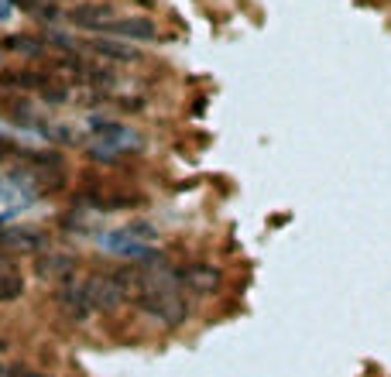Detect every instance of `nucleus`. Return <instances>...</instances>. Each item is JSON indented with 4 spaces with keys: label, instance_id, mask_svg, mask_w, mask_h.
<instances>
[{
    "label": "nucleus",
    "instance_id": "23",
    "mask_svg": "<svg viewBox=\"0 0 391 377\" xmlns=\"http://www.w3.org/2000/svg\"><path fill=\"white\" fill-rule=\"evenodd\" d=\"M11 11H14V0H0V21H11Z\"/></svg>",
    "mask_w": 391,
    "mask_h": 377
},
{
    "label": "nucleus",
    "instance_id": "2",
    "mask_svg": "<svg viewBox=\"0 0 391 377\" xmlns=\"http://www.w3.org/2000/svg\"><path fill=\"white\" fill-rule=\"evenodd\" d=\"M55 305H58V312L69 319V323H86L97 309H93V302H89V292H86V281H79V278H69V281H62V285H55Z\"/></svg>",
    "mask_w": 391,
    "mask_h": 377
},
{
    "label": "nucleus",
    "instance_id": "25",
    "mask_svg": "<svg viewBox=\"0 0 391 377\" xmlns=\"http://www.w3.org/2000/svg\"><path fill=\"white\" fill-rule=\"evenodd\" d=\"M0 268H7V254L4 250H0Z\"/></svg>",
    "mask_w": 391,
    "mask_h": 377
},
{
    "label": "nucleus",
    "instance_id": "6",
    "mask_svg": "<svg viewBox=\"0 0 391 377\" xmlns=\"http://www.w3.org/2000/svg\"><path fill=\"white\" fill-rule=\"evenodd\" d=\"M76 257L73 254H66V250H49V254H42L38 257V278H45V281H55V285H62V281H69V278H76Z\"/></svg>",
    "mask_w": 391,
    "mask_h": 377
},
{
    "label": "nucleus",
    "instance_id": "28",
    "mask_svg": "<svg viewBox=\"0 0 391 377\" xmlns=\"http://www.w3.org/2000/svg\"><path fill=\"white\" fill-rule=\"evenodd\" d=\"M52 4H55V0H52Z\"/></svg>",
    "mask_w": 391,
    "mask_h": 377
},
{
    "label": "nucleus",
    "instance_id": "17",
    "mask_svg": "<svg viewBox=\"0 0 391 377\" xmlns=\"http://www.w3.org/2000/svg\"><path fill=\"white\" fill-rule=\"evenodd\" d=\"M124 234L134 237V241H141V243L158 241V226H155V223H148V219H130L128 226H124Z\"/></svg>",
    "mask_w": 391,
    "mask_h": 377
},
{
    "label": "nucleus",
    "instance_id": "18",
    "mask_svg": "<svg viewBox=\"0 0 391 377\" xmlns=\"http://www.w3.org/2000/svg\"><path fill=\"white\" fill-rule=\"evenodd\" d=\"M31 18H38L42 25H58V21H62L66 14H62V11L55 7L52 0H38V4H35V11H31Z\"/></svg>",
    "mask_w": 391,
    "mask_h": 377
},
{
    "label": "nucleus",
    "instance_id": "26",
    "mask_svg": "<svg viewBox=\"0 0 391 377\" xmlns=\"http://www.w3.org/2000/svg\"><path fill=\"white\" fill-rule=\"evenodd\" d=\"M0 350H4V343H0Z\"/></svg>",
    "mask_w": 391,
    "mask_h": 377
},
{
    "label": "nucleus",
    "instance_id": "12",
    "mask_svg": "<svg viewBox=\"0 0 391 377\" xmlns=\"http://www.w3.org/2000/svg\"><path fill=\"white\" fill-rule=\"evenodd\" d=\"M0 247L35 254V250H42V247H45V237H42L38 230H0Z\"/></svg>",
    "mask_w": 391,
    "mask_h": 377
},
{
    "label": "nucleus",
    "instance_id": "11",
    "mask_svg": "<svg viewBox=\"0 0 391 377\" xmlns=\"http://www.w3.org/2000/svg\"><path fill=\"white\" fill-rule=\"evenodd\" d=\"M4 49L21 58H45L49 41H45V34H11V38H4Z\"/></svg>",
    "mask_w": 391,
    "mask_h": 377
},
{
    "label": "nucleus",
    "instance_id": "27",
    "mask_svg": "<svg viewBox=\"0 0 391 377\" xmlns=\"http://www.w3.org/2000/svg\"><path fill=\"white\" fill-rule=\"evenodd\" d=\"M0 371H4V364H0Z\"/></svg>",
    "mask_w": 391,
    "mask_h": 377
},
{
    "label": "nucleus",
    "instance_id": "13",
    "mask_svg": "<svg viewBox=\"0 0 391 377\" xmlns=\"http://www.w3.org/2000/svg\"><path fill=\"white\" fill-rule=\"evenodd\" d=\"M25 295V274L14 268H0V305L18 302Z\"/></svg>",
    "mask_w": 391,
    "mask_h": 377
},
{
    "label": "nucleus",
    "instance_id": "19",
    "mask_svg": "<svg viewBox=\"0 0 391 377\" xmlns=\"http://www.w3.org/2000/svg\"><path fill=\"white\" fill-rule=\"evenodd\" d=\"M89 162H97V165H117L120 162V148H113V144H93L89 148Z\"/></svg>",
    "mask_w": 391,
    "mask_h": 377
},
{
    "label": "nucleus",
    "instance_id": "24",
    "mask_svg": "<svg viewBox=\"0 0 391 377\" xmlns=\"http://www.w3.org/2000/svg\"><path fill=\"white\" fill-rule=\"evenodd\" d=\"M27 377H49L45 371H35V367H27Z\"/></svg>",
    "mask_w": 391,
    "mask_h": 377
},
{
    "label": "nucleus",
    "instance_id": "3",
    "mask_svg": "<svg viewBox=\"0 0 391 377\" xmlns=\"http://www.w3.org/2000/svg\"><path fill=\"white\" fill-rule=\"evenodd\" d=\"M86 292H89V302H93V309L97 312H117L128 298L120 292V285H117V278H113V271H93V274H86Z\"/></svg>",
    "mask_w": 391,
    "mask_h": 377
},
{
    "label": "nucleus",
    "instance_id": "5",
    "mask_svg": "<svg viewBox=\"0 0 391 377\" xmlns=\"http://www.w3.org/2000/svg\"><path fill=\"white\" fill-rule=\"evenodd\" d=\"M104 34H117V38H128V41H158V25L151 18H141V14H130V18H117L104 27Z\"/></svg>",
    "mask_w": 391,
    "mask_h": 377
},
{
    "label": "nucleus",
    "instance_id": "1",
    "mask_svg": "<svg viewBox=\"0 0 391 377\" xmlns=\"http://www.w3.org/2000/svg\"><path fill=\"white\" fill-rule=\"evenodd\" d=\"M144 316H151V319H161L165 326H182L189 316H192V309H189V302H185L179 292H172V288H158L155 281H151V288L144 292V295L134 302Z\"/></svg>",
    "mask_w": 391,
    "mask_h": 377
},
{
    "label": "nucleus",
    "instance_id": "16",
    "mask_svg": "<svg viewBox=\"0 0 391 377\" xmlns=\"http://www.w3.org/2000/svg\"><path fill=\"white\" fill-rule=\"evenodd\" d=\"M4 113H7L14 124H21V127L38 124V117H35V110H31V103H27V100H11V103L4 107Z\"/></svg>",
    "mask_w": 391,
    "mask_h": 377
},
{
    "label": "nucleus",
    "instance_id": "14",
    "mask_svg": "<svg viewBox=\"0 0 391 377\" xmlns=\"http://www.w3.org/2000/svg\"><path fill=\"white\" fill-rule=\"evenodd\" d=\"M82 82H89V86H97V89H113L117 86V72H113V65H106V62H86V76Z\"/></svg>",
    "mask_w": 391,
    "mask_h": 377
},
{
    "label": "nucleus",
    "instance_id": "20",
    "mask_svg": "<svg viewBox=\"0 0 391 377\" xmlns=\"http://www.w3.org/2000/svg\"><path fill=\"white\" fill-rule=\"evenodd\" d=\"M42 134L49 137V141H58V144H73V134L66 131V124H45Z\"/></svg>",
    "mask_w": 391,
    "mask_h": 377
},
{
    "label": "nucleus",
    "instance_id": "8",
    "mask_svg": "<svg viewBox=\"0 0 391 377\" xmlns=\"http://www.w3.org/2000/svg\"><path fill=\"white\" fill-rule=\"evenodd\" d=\"M52 72H35V69H4L0 72V86L18 89V93H42V86L49 82Z\"/></svg>",
    "mask_w": 391,
    "mask_h": 377
},
{
    "label": "nucleus",
    "instance_id": "21",
    "mask_svg": "<svg viewBox=\"0 0 391 377\" xmlns=\"http://www.w3.org/2000/svg\"><path fill=\"white\" fill-rule=\"evenodd\" d=\"M18 151H21V148H18V144H14L11 137L0 134V158H11V155H18Z\"/></svg>",
    "mask_w": 391,
    "mask_h": 377
},
{
    "label": "nucleus",
    "instance_id": "9",
    "mask_svg": "<svg viewBox=\"0 0 391 377\" xmlns=\"http://www.w3.org/2000/svg\"><path fill=\"white\" fill-rule=\"evenodd\" d=\"M89 131H93V137H100L104 144H113V148H130V144H137V134L130 131V127H124V124H117V120H93L89 124Z\"/></svg>",
    "mask_w": 391,
    "mask_h": 377
},
{
    "label": "nucleus",
    "instance_id": "15",
    "mask_svg": "<svg viewBox=\"0 0 391 377\" xmlns=\"http://www.w3.org/2000/svg\"><path fill=\"white\" fill-rule=\"evenodd\" d=\"M42 100H45V103H52V107H62V103H69V100H73V86H69V82H62L52 72L49 82L42 86Z\"/></svg>",
    "mask_w": 391,
    "mask_h": 377
},
{
    "label": "nucleus",
    "instance_id": "4",
    "mask_svg": "<svg viewBox=\"0 0 391 377\" xmlns=\"http://www.w3.org/2000/svg\"><path fill=\"white\" fill-rule=\"evenodd\" d=\"M179 278H182V288L196 292L199 298H213L223 292V271L209 261H192V264L179 268Z\"/></svg>",
    "mask_w": 391,
    "mask_h": 377
},
{
    "label": "nucleus",
    "instance_id": "7",
    "mask_svg": "<svg viewBox=\"0 0 391 377\" xmlns=\"http://www.w3.org/2000/svg\"><path fill=\"white\" fill-rule=\"evenodd\" d=\"M113 14H117V7H113V4H100V0H97V4H76V7H73L66 18H69V21H73L76 27L104 31L110 21H117Z\"/></svg>",
    "mask_w": 391,
    "mask_h": 377
},
{
    "label": "nucleus",
    "instance_id": "10",
    "mask_svg": "<svg viewBox=\"0 0 391 377\" xmlns=\"http://www.w3.org/2000/svg\"><path fill=\"white\" fill-rule=\"evenodd\" d=\"M89 49L97 55H104V58H110V62H141L144 55H141V49H134V45H128V41H117V38H97V41H89Z\"/></svg>",
    "mask_w": 391,
    "mask_h": 377
},
{
    "label": "nucleus",
    "instance_id": "22",
    "mask_svg": "<svg viewBox=\"0 0 391 377\" xmlns=\"http://www.w3.org/2000/svg\"><path fill=\"white\" fill-rule=\"evenodd\" d=\"M0 377H27V367L25 364H11V367H4Z\"/></svg>",
    "mask_w": 391,
    "mask_h": 377
}]
</instances>
